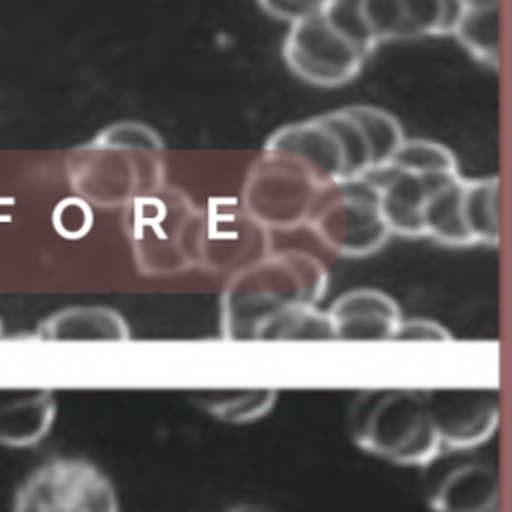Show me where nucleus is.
<instances>
[{"mask_svg":"<svg viewBox=\"0 0 512 512\" xmlns=\"http://www.w3.org/2000/svg\"><path fill=\"white\" fill-rule=\"evenodd\" d=\"M328 270L310 252L270 250L232 272L220 296V332L226 340L258 342L264 326L296 306H318Z\"/></svg>","mask_w":512,"mask_h":512,"instance_id":"f257e3e1","label":"nucleus"},{"mask_svg":"<svg viewBox=\"0 0 512 512\" xmlns=\"http://www.w3.org/2000/svg\"><path fill=\"white\" fill-rule=\"evenodd\" d=\"M356 446L404 466H426L444 450L424 392L366 390L356 396L348 416Z\"/></svg>","mask_w":512,"mask_h":512,"instance_id":"f03ea898","label":"nucleus"},{"mask_svg":"<svg viewBox=\"0 0 512 512\" xmlns=\"http://www.w3.org/2000/svg\"><path fill=\"white\" fill-rule=\"evenodd\" d=\"M204 216L180 196L148 194L126 218L136 268L146 276H172L200 264Z\"/></svg>","mask_w":512,"mask_h":512,"instance_id":"7ed1b4c3","label":"nucleus"},{"mask_svg":"<svg viewBox=\"0 0 512 512\" xmlns=\"http://www.w3.org/2000/svg\"><path fill=\"white\" fill-rule=\"evenodd\" d=\"M12 512H120L108 474L80 456H54L16 488Z\"/></svg>","mask_w":512,"mask_h":512,"instance_id":"20e7f679","label":"nucleus"},{"mask_svg":"<svg viewBox=\"0 0 512 512\" xmlns=\"http://www.w3.org/2000/svg\"><path fill=\"white\" fill-rule=\"evenodd\" d=\"M264 154L244 184V210L268 230H290L310 222L328 188L294 156Z\"/></svg>","mask_w":512,"mask_h":512,"instance_id":"39448f33","label":"nucleus"},{"mask_svg":"<svg viewBox=\"0 0 512 512\" xmlns=\"http://www.w3.org/2000/svg\"><path fill=\"white\" fill-rule=\"evenodd\" d=\"M310 226L328 250L346 258L370 256L392 236L376 192L364 180L328 188Z\"/></svg>","mask_w":512,"mask_h":512,"instance_id":"423d86ee","label":"nucleus"},{"mask_svg":"<svg viewBox=\"0 0 512 512\" xmlns=\"http://www.w3.org/2000/svg\"><path fill=\"white\" fill-rule=\"evenodd\" d=\"M282 58L296 78L318 88H338L352 82L368 60L320 12L288 24Z\"/></svg>","mask_w":512,"mask_h":512,"instance_id":"0eeeda50","label":"nucleus"},{"mask_svg":"<svg viewBox=\"0 0 512 512\" xmlns=\"http://www.w3.org/2000/svg\"><path fill=\"white\" fill-rule=\"evenodd\" d=\"M424 396L444 450L480 446L498 428L500 404L494 390H426Z\"/></svg>","mask_w":512,"mask_h":512,"instance_id":"6e6552de","label":"nucleus"},{"mask_svg":"<svg viewBox=\"0 0 512 512\" xmlns=\"http://www.w3.org/2000/svg\"><path fill=\"white\" fill-rule=\"evenodd\" d=\"M264 152L294 156L324 188L346 184L348 180L342 142L322 114L274 130L264 142Z\"/></svg>","mask_w":512,"mask_h":512,"instance_id":"1a4fd4ad","label":"nucleus"},{"mask_svg":"<svg viewBox=\"0 0 512 512\" xmlns=\"http://www.w3.org/2000/svg\"><path fill=\"white\" fill-rule=\"evenodd\" d=\"M450 178L454 176L428 178L414 172L384 166L372 170L364 178V182H368L374 188L380 210L392 234H400L406 238H422L426 200L436 186Z\"/></svg>","mask_w":512,"mask_h":512,"instance_id":"9d476101","label":"nucleus"},{"mask_svg":"<svg viewBox=\"0 0 512 512\" xmlns=\"http://www.w3.org/2000/svg\"><path fill=\"white\" fill-rule=\"evenodd\" d=\"M336 340H394L402 312L394 298L376 288H354L340 294L328 308Z\"/></svg>","mask_w":512,"mask_h":512,"instance_id":"9b49d317","label":"nucleus"},{"mask_svg":"<svg viewBox=\"0 0 512 512\" xmlns=\"http://www.w3.org/2000/svg\"><path fill=\"white\" fill-rule=\"evenodd\" d=\"M268 228L256 222L248 212L244 218L204 220L200 246V268L212 272H236L242 266L270 252Z\"/></svg>","mask_w":512,"mask_h":512,"instance_id":"f8f14e48","label":"nucleus"},{"mask_svg":"<svg viewBox=\"0 0 512 512\" xmlns=\"http://www.w3.org/2000/svg\"><path fill=\"white\" fill-rule=\"evenodd\" d=\"M52 390H0V444L30 448L46 438L56 420Z\"/></svg>","mask_w":512,"mask_h":512,"instance_id":"ddd939ff","label":"nucleus"},{"mask_svg":"<svg viewBox=\"0 0 512 512\" xmlns=\"http://www.w3.org/2000/svg\"><path fill=\"white\" fill-rule=\"evenodd\" d=\"M434 512H500L498 470L484 462L454 468L430 498Z\"/></svg>","mask_w":512,"mask_h":512,"instance_id":"4468645a","label":"nucleus"},{"mask_svg":"<svg viewBox=\"0 0 512 512\" xmlns=\"http://www.w3.org/2000/svg\"><path fill=\"white\" fill-rule=\"evenodd\" d=\"M42 340H92V342H122L130 338L126 318L100 304H78L62 308L46 316L38 324Z\"/></svg>","mask_w":512,"mask_h":512,"instance_id":"2eb2a0df","label":"nucleus"},{"mask_svg":"<svg viewBox=\"0 0 512 512\" xmlns=\"http://www.w3.org/2000/svg\"><path fill=\"white\" fill-rule=\"evenodd\" d=\"M464 176H454L432 190L424 206V236L444 246H472L462 214Z\"/></svg>","mask_w":512,"mask_h":512,"instance_id":"dca6fc26","label":"nucleus"},{"mask_svg":"<svg viewBox=\"0 0 512 512\" xmlns=\"http://www.w3.org/2000/svg\"><path fill=\"white\" fill-rule=\"evenodd\" d=\"M190 400L212 418L242 426L264 418L274 408L278 392L272 388L192 390Z\"/></svg>","mask_w":512,"mask_h":512,"instance_id":"f3484780","label":"nucleus"},{"mask_svg":"<svg viewBox=\"0 0 512 512\" xmlns=\"http://www.w3.org/2000/svg\"><path fill=\"white\" fill-rule=\"evenodd\" d=\"M462 214L472 246H498L500 240V182L496 176L464 178Z\"/></svg>","mask_w":512,"mask_h":512,"instance_id":"a211bd4d","label":"nucleus"},{"mask_svg":"<svg viewBox=\"0 0 512 512\" xmlns=\"http://www.w3.org/2000/svg\"><path fill=\"white\" fill-rule=\"evenodd\" d=\"M500 12L498 0L464 6L452 32L460 46L480 64L498 68L500 64Z\"/></svg>","mask_w":512,"mask_h":512,"instance_id":"6ab92c4d","label":"nucleus"},{"mask_svg":"<svg viewBox=\"0 0 512 512\" xmlns=\"http://www.w3.org/2000/svg\"><path fill=\"white\" fill-rule=\"evenodd\" d=\"M348 112L356 118V122L360 124L368 144H370V152H372V170L384 168L392 156L396 154V150L402 146V142L406 140L400 122L386 110L378 108V106H368V104H354V106H346Z\"/></svg>","mask_w":512,"mask_h":512,"instance_id":"aec40b11","label":"nucleus"},{"mask_svg":"<svg viewBox=\"0 0 512 512\" xmlns=\"http://www.w3.org/2000/svg\"><path fill=\"white\" fill-rule=\"evenodd\" d=\"M386 166L428 178H448L460 174L452 150L426 138H406Z\"/></svg>","mask_w":512,"mask_h":512,"instance_id":"412c9836","label":"nucleus"},{"mask_svg":"<svg viewBox=\"0 0 512 512\" xmlns=\"http://www.w3.org/2000/svg\"><path fill=\"white\" fill-rule=\"evenodd\" d=\"M262 340H336V334L328 310L296 306L270 320L260 332L258 342Z\"/></svg>","mask_w":512,"mask_h":512,"instance_id":"4be33fe9","label":"nucleus"},{"mask_svg":"<svg viewBox=\"0 0 512 512\" xmlns=\"http://www.w3.org/2000/svg\"><path fill=\"white\" fill-rule=\"evenodd\" d=\"M406 38L452 32L464 4L460 0H402Z\"/></svg>","mask_w":512,"mask_h":512,"instance_id":"5701e85b","label":"nucleus"},{"mask_svg":"<svg viewBox=\"0 0 512 512\" xmlns=\"http://www.w3.org/2000/svg\"><path fill=\"white\" fill-rule=\"evenodd\" d=\"M88 150H128V152H160L164 150L162 136L148 124L122 120L102 128Z\"/></svg>","mask_w":512,"mask_h":512,"instance_id":"b1692460","label":"nucleus"},{"mask_svg":"<svg viewBox=\"0 0 512 512\" xmlns=\"http://www.w3.org/2000/svg\"><path fill=\"white\" fill-rule=\"evenodd\" d=\"M320 14L336 32H340L366 56H370L376 50L378 42L374 40L364 18L362 0H326Z\"/></svg>","mask_w":512,"mask_h":512,"instance_id":"393cba45","label":"nucleus"},{"mask_svg":"<svg viewBox=\"0 0 512 512\" xmlns=\"http://www.w3.org/2000/svg\"><path fill=\"white\" fill-rule=\"evenodd\" d=\"M362 10L378 44L406 38L402 0H362Z\"/></svg>","mask_w":512,"mask_h":512,"instance_id":"a878e982","label":"nucleus"},{"mask_svg":"<svg viewBox=\"0 0 512 512\" xmlns=\"http://www.w3.org/2000/svg\"><path fill=\"white\" fill-rule=\"evenodd\" d=\"M450 338L452 334L446 326L428 318H402L394 336L400 342H442Z\"/></svg>","mask_w":512,"mask_h":512,"instance_id":"bb28decb","label":"nucleus"},{"mask_svg":"<svg viewBox=\"0 0 512 512\" xmlns=\"http://www.w3.org/2000/svg\"><path fill=\"white\" fill-rule=\"evenodd\" d=\"M262 12H266L270 18L280 22H296L312 12H308L304 6H300L296 0H256Z\"/></svg>","mask_w":512,"mask_h":512,"instance_id":"cd10ccee","label":"nucleus"},{"mask_svg":"<svg viewBox=\"0 0 512 512\" xmlns=\"http://www.w3.org/2000/svg\"><path fill=\"white\" fill-rule=\"evenodd\" d=\"M224 512H276V510L264 504H236Z\"/></svg>","mask_w":512,"mask_h":512,"instance_id":"c85d7f7f","label":"nucleus"},{"mask_svg":"<svg viewBox=\"0 0 512 512\" xmlns=\"http://www.w3.org/2000/svg\"><path fill=\"white\" fill-rule=\"evenodd\" d=\"M464 6H470V4H482V2H494V0H460Z\"/></svg>","mask_w":512,"mask_h":512,"instance_id":"c756f323","label":"nucleus"},{"mask_svg":"<svg viewBox=\"0 0 512 512\" xmlns=\"http://www.w3.org/2000/svg\"><path fill=\"white\" fill-rule=\"evenodd\" d=\"M0 334H2V322H0Z\"/></svg>","mask_w":512,"mask_h":512,"instance_id":"7c9ffc66","label":"nucleus"}]
</instances>
